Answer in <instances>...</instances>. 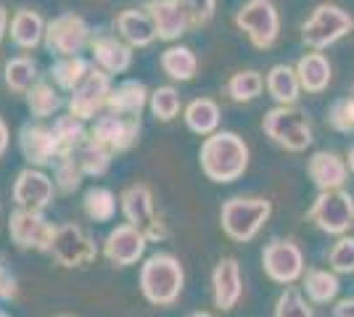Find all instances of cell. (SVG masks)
Wrapping results in <instances>:
<instances>
[{"instance_id": "cell-1", "label": "cell", "mask_w": 354, "mask_h": 317, "mask_svg": "<svg viewBox=\"0 0 354 317\" xmlns=\"http://www.w3.org/2000/svg\"><path fill=\"white\" fill-rule=\"evenodd\" d=\"M198 164L212 182H236L249 169V146L238 133L217 130L204 137L198 148Z\"/></svg>"}, {"instance_id": "cell-2", "label": "cell", "mask_w": 354, "mask_h": 317, "mask_svg": "<svg viewBox=\"0 0 354 317\" xmlns=\"http://www.w3.org/2000/svg\"><path fill=\"white\" fill-rule=\"evenodd\" d=\"M138 286L148 304L153 307H172L185 288V270L180 259L169 251H156L140 265Z\"/></svg>"}, {"instance_id": "cell-3", "label": "cell", "mask_w": 354, "mask_h": 317, "mask_svg": "<svg viewBox=\"0 0 354 317\" xmlns=\"http://www.w3.org/2000/svg\"><path fill=\"white\" fill-rule=\"evenodd\" d=\"M272 204L267 198H243L233 196L222 204L220 225L225 236L236 243H249L270 220Z\"/></svg>"}, {"instance_id": "cell-4", "label": "cell", "mask_w": 354, "mask_h": 317, "mask_svg": "<svg viewBox=\"0 0 354 317\" xmlns=\"http://www.w3.org/2000/svg\"><path fill=\"white\" fill-rule=\"evenodd\" d=\"M119 211H122L124 222H130V225L146 233L148 241L159 243L164 238H169V227L156 214L153 191L148 188L146 182H133L119 193Z\"/></svg>"}, {"instance_id": "cell-5", "label": "cell", "mask_w": 354, "mask_h": 317, "mask_svg": "<svg viewBox=\"0 0 354 317\" xmlns=\"http://www.w3.org/2000/svg\"><path fill=\"white\" fill-rule=\"evenodd\" d=\"M354 30V16L336 3H320L312 16L301 24V40L315 50L339 43Z\"/></svg>"}, {"instance_id": "cell-6", "label": "cell", "mask_w": 354, "mask_h": 317, "mask_svg": "<svg viewBox=\"0 0 354 317\" xmlns=\"http://www.w3.org/2000/svg\"><path fill=\"white\" fill-rule=\"evenodd\" d=\"M98 254H101L98 243L82 225L66 222V225L56 227L50 257H53V262L59 267H64V270H80V267L93 265L98 259Z\"/></svg>"}, {"instance_id": "cell-7", "label": "cell", "mask_w": 354, "mask_h": 317, "mask_svg": "<svg viewBox=\"0 0 354 317\" xmlns=\"http://www.w3.org/2000/svg\"><path fill=\"white\" fill-rule=\"evenodd\" d=\"M93 30L85 21V16L66 11V14L53 16L45 27V43L50 56L64 59V56H80L85 48H90Z\"/></svg>"}, {"instance_id": "cell-8", "label": "cell", "mask_w": 354, "mask_h": 317, "mask_svg": "<svg viewBox=\"0 0 354 317\" xmlns=\"http://www.w3.org/2000/svg\"><path fill=\"white\" fill-rule=\"evenodd\" d=\"M262 130L270 140H275L278 146L288 151H304L312 146V127L304 111H299L294 106H275L270 108L262 119Z\"/></svg>"}, {"instance_id": "cell-9", "label": "cell", "mask_w": 354, "mask_h": 317, "mask_svg": "<svg viewBox=\"0 0 354 317\" xmlns=\"http://www.w3.org/2000/svg\"><path fill=\"white\" fill-rule=\"evenodd\" d=\"M53 222L45 220L43 211L19 209L16 206L8 217V238L16 249L21 251H40V254H50L53 246V236H56Z\"/></svg>"}, {"instance_id": "cell-10", "label": "cell", "mask_w": 354, "mask_h": 317, "mask_svg": "<svg viewBox=\"0 0 354 317\" xmlns=\"http://www.w3.org/2000/svg\"><path fill=\"white\" fill-rule=\"evenodd\" d=\"M238 30L251 40V46L267 50L275 46L278 35H281V16L278 8L272 6V0H249L241 6L236 14Z\"/></svg>"}, {"instance_id": "cell-11", "label": "cell", "mask_w": 354, "mask_h": 317, "mask_svg": "<svg viewBox=\"0 0 354 317\" xmlns=\"http://www.w3.org/2000/svg\"><path fill=\"white\" fill-rule=\"evenodd\" d=\"M111 75H106L104 69H98L93 64V69L88 72V77L69 93L66 98V108L69 114H74L77 119L82 122H93L95 117H101L106 111V104H109V95H111Z\"/></svg>"}, {"instance_id": "cell-12", "label": "cell", "mask_w": 354, "mask_h": 317, "mask_svg": "<svg viewBox=\"0 0 354 317\" xmlns=\"http://www.w3.org/2000/svg\"><path fill=\"white\" fill-rule=\"evenodd\" d=\"M310 222L330 236H344L354 225V198L346 191H320L307 211Z\"/></svg>"}, {"instance_id": "cell-13", "label": "cell", "mask_w": 354, "mask_h": 317, "mask_svg": "<svg viewBox=\"0 0 354 317\" xmlns=\"http://www.w3.org/2000/svg\"><path fill=\"white\" fill-rule=\"evenodd\" d=\"M56 182L53 177L45 172V169H37V166H24L14 180V188H11V198L19 209H32V211H45L53 198H56Z\"/></svg>"}, {"instance_id": "cell-14", "label": "cell", "mask_w": 354, "mask_h": 317, "mask_svg": "<svg viewBox=\"0 0 354 317\" xmlns=\"http://www.w3.org/2000/svg\"><path fill=\"white\" fill-rule=\"evenodd\" d=\"M146 246L148 238L143 230H138L130 222H122V225L111 227L109 236L104 238V254L114 267H133L138 262H143L146 257Z\"/></svg>"}, {"instance_id": "cell-15", "label": "cell", "mask_w": 354, "mask_h": 317, "mask_svg": "<svg viewBox=\"0 0 354 317\" xmlns=\"http://www.w3.org/2000/svg\"><path fill=\"white\" fill-rule=\"evenodd\" d=\"M90 135L109 146L114 153H124L135 148V143L140 140V117H122L104 111L101 117L93 119Z\"/></svg>"}, {"instance_id": "cell-16", "label": "cell", "mask_w": 354, "mask_h": 317, "mask_svg": "<svg viewBox=\"0 0 354 317\" xmlns=\"http://www.w3.org/2000/svg\"><path fill=\"white\" fill-rule=\"evenodd\" d=\"M19 151L24 156L27 166H37V169L53 166V162L61 156L53 130L43 122L21 124V130H19Z\"/></svg>"}, {"instance_id": "cell-17", "label": "cell", "mask_w": 354, "mask_h": 317, "mask_svg": "<svg viewBox=\"0 0 354 317\" xmlns=\"http://www.w3.org/2000/svg\"><path fill=\"white\" fill-rule=\"evenodd\" d=\"M262 267L275 283H294L304 272V254L294 241H272L262 251Z\"/></svg>"}, {"instance_id": "cell-18", "label": "cell", "mask_w": 354, "mask_h": 317, "mask_svg": "<svg viewBox=\"0 0 354 317\" xmlns=\"http://www.w3.org/2000/svg\"><path fill=\"white\" fill-rule=\"evenodd\" d=\"M133 50L119 35L111 32H101V35H93L90 40V56L93 64L98 69H104L106 75H124L130 66H133Z\"/></svg>"}, {"instance_id": "cell-19", "label": "cell", "mask_w": 354, "mask_h": 317, "mask_svg": "<svg viewBox=\"0 0 354 317\" xmlns=\"http://www.w3.org/2000/svg\"><path fill=\"white\" fill-rule=\"evenodd\" d=\"M243 294V275L236 257H222L212 270V302L222 312H230Z\"/></svg>"}, {"instance_id": "cell-20", "label": "cell", "mask_w": 354, "mask_h": 317, "mask_svg": "<svg viewBox=\"0 0 354 317\" xmlns=\"http://www.w3.org/2000/svg\"><path fill=\"white\" fill-rule=\"evenodd\" d=\"M156 27V37L164 43H175L185 32L191 30V21L177 0H148L143 6Z\"/></svg>"}, {"instance_id": "cell-21", "label": "cell", "mask_w": 354, "mask_h": 317, "mask_svg": "<svg viewBox=\"0 0 354 317\" xmlns=\"http://www.w3.org/2000/svg\"><path fill=\"white\" fill-rule=\"evenodd\" d=\"M114 32L130 48H148L156 37V27L146 8H124L114 16Z\"/></svg>"}, {"instance_id": "cell-22", "label": "cell", "mask_w": 354, "mask_h": 317, "mask_svg": "<svg viewBox=\"0 0 354 317\" xmlns=\"http://www.w3.org/2000/svg\"><path fill=\"white\" fill-rule=\"evenodd\" d=\"M45 27H48V21L43 19L40 11L19 8L8 21V35H11V43L19 50H35L45 43Z\"/></svg>"}, {"instance_id": "cell-23", "label": "cell", "mask_w": 354, "mask_h": 317, "mask_svg": "<svg viewBox=\"0 0 354 317\" xmlns=\"http://www.w3.org/2000/svg\"><path fill=\"white\" fill-rule=\"evenodd\" d=\"M312 182L317 185V191H339L349 177V166L333 151H317L312 153L310 164H307Z\"/></svg>"}, {"instance_id": "cell-24", "label": "cell", "mask_w": 354, "mask_h": 317, "mask_svg": "<svg viewBox=\"0 0 354 317\" xmlns=\"http://www.w3.org/2000/svg\"><path fill=\"white\" fill-rule=\"evenodd\" d=\"M148 98H151V90L140 79H122L119 85L111 88L106 111L122 114V117H140L148 106Z\"/></svg>"}, {"instance_id": "cell-25", "label": "cell", "mask_w": 354, "mask_h": 317, "mask_svg": "<svg viewBox=\"0 0 354 317\" xmlns=\"http://www.w3.org/2000/svg\"><path fill=\"white\" fill-rule=\"evenodd\" d=\"M24 104H27V111L32 114V119L43 122L56 117L61 108L66 106V101H64V95H61V90L53 82L37 79L30 90L24 93Z\"/></svg>"}, {"instance_id": "cell-26", "label": "cell", "mask_w": 354, "mask_h": 317, "mask_svg": "<svg viewBox=\"0 0 354 317\" xmlns=\"http://www.w3.org/2000/svg\"><path fill=\"white\" fill-rule=\"evenodd\" d=\"M72 156H74V162L80 164L85 177H104L106 172L111 169V162H114V151H111L109 146H104L101 140H95L90 133H88V137L74 148Z\"/></svg>"}, {"instance_id": "cell-27", "label": "cell", "mask_w": 354, "mask_h": 317, "mask_svg": "<svg viewBox=\"0 0 354 317\" xmlns=\"http://www.w3.org/2000/svg\"><path fill=\"white\" fill-rule=\"evenodd\" d=\"M220 117V106L212 98H193L191 104L185 106V111H183V119L188 124V130L201 137H209L212 133H217Z\"/></svg>"}, {"instance_id": "cell-28", "label": "cell", "mask_w": 354, "mask_h": 317, "mask_svg": "<svg viewBox=\"0 0 354 317\" xmlns=\"http://www.w3.org/2000/svg\"><path fill=\"white\" fill-rule=\"evenodd\" d=\"M299 90H301V82H299V75L296 69H291L288 64H275L267 75V93L270 98L278 106H294L296 98H299Z\"/></svg>"}, {"instance_id": "cell-29", "label": "cell", "mask_w": 354, "mask_h": 317, "mask_svg": "<svg viewBox=\"0 0 354 317\" xmlns=\"http://www.w3.org/2000/svg\"><path fill=\"white\" fill-rule=\"evenodd\" d=\"M159 66L172 82H191L198 72V59L188 46H169L162 53Z\"/></svg>"}, {"instance_id": "cell-30", "label": "cell", "mask_w": 354, "mask_h": 317, "mask_svg": "<svg viewBox=\"0 0 354 317\" xmlns=\"http://www.w3.org/2000/svg\"><path fill=\"white\" fill-rule=\"evenodd\" d=\"M93 69V64L88 59H82V56H64V59H56L50 64V82L59 88L61 93H69L88 77V72Z\"/></svg>"}, {"instance_id": "cell-31", "label": "cell", "mask_w": 354, "mask_h": 317, "mask_svg": "<svg viewBox=\"0 0 354 317\" xmlns=\"http://www.w3.org/2000/svg\"><path fill=\"white\" fill-rule=\"evenodd\" d=\"M40 79V66L32 56H14L3 66V82L16 95H24Z\"/></svg>"}, {"instance_id": "cell-32", "label": "cell", "mask_w": 354, "mask_h": 317, "mask_svg": "<svg viewBox=\"0 0 354 317\" xmlns=\"http://www.w3.org/2000/svg\"><path fill=\"white\" fill-rule=\"evenodd\" d=\"M117 206L119 198L114 196L111 188H104V185H93L82 196V211H85V217H88L90 222H95V225L111 222L114 214H117Z\"/></svg>"}, {"instance_id": "cell-33", "label": "cell", "mask_w": 354, "mask_h": 317, "mask_svg": "<svg viewBox=\"0 0 354 317\" xmlns=\"http://www.w3.org/2000/svg\"><path fill=\"white\" fill-rule=\"evenodd\" d=\"M296 75L301 82V90L323 93L330 85V64L323 53H307L296 64Z\"/></svg>"}, {"instance_id": "cell-34", "label": "cell", "mask_w": 354, "mask_h": 317, "mask_svg": "<svg viewBox=\"0 0 354 317\" xmlns=\"http://www.w3.org/2000/svg\"><path fill=\"white\" fill-rule=\"evenodd\" d=\"M88 122L77 119L74 114H64V117H56L53 124H50V130H53V135H56V143H59V151L61 156H72L74 148L88 137V127H85Z\"/></svg>"}, {"instance_id": "cell-35", "label": "cell", "mask_w": 354, "mask_h": 317, "mask_svg": "<svg viewBox=\"0 0 354 317\" xmlns=\"http://www.w3.org/2000/svg\"><path fill=\"white\" fill-rule=\"evenodd\" d=\"M262 90H265V77L257 69H243L227 79V95L236 104H249L254 98H259Z\"/></svg>"}, {"instance_id": "cell-36", "label": "cell", "mask_w": 354, "mask_h": 317, "mask_svg": "<svg viewBox=\"0 0 354 317\" xmlns=\"http://www.w3.org/2000/svg\"><path fill=\"white\" fill-rule=\"evenodd\" d=\"M50 169H53L50 177L56 182V191L61 196H72L74 191H80V185L85 180V175H82L80 164L74 162V156H59Z\"/></svg>"}, {"instance_id": "cell-37", "label": "cell", "mask_w": 354, "mask_h": 317, "mask_svg": "<svg viewBox=\"0 0 354 317\" xmlns=\"http://www.w3.org/2000/svg\"><path fill=\"white\" fill-rule=\"evenodd\" d=\"M148 108H151V114H153V119H156V122L177 119V114H180V108H183L180 93H177L172 85H162V88L151 90Z\"/></svg>"}, {"instance_id": "cell-38", "label": "cell", "mask_w": 354, "mask_h": 317, "mask_svg": "<svg viewBox=\"0 0 354 317\" xmlns=\"http://www.w3.org/2000/svg\"><path fill=\"white\" fill-rule=\"evenodd\" d=\"M304 288L315 304H328L339 294V278L328 270H310L304 278Z\"/></svg>"}, {"instance_id": "cell-39", "label": "cell", "mask_w": 354, "mask_h": 317, "mask_svg": "<svg viewBox=\"0 0 354 317\" xmlns=\"http://www.w3.org/2000/svg\"><path fill=\"white\" fill-rule=\"evenodd\" d=\"M275 317H315L312 315V307L307 304V299L296 291V288H286L278 304H275Z\"/></svg>"}, {"instance_id": "cell-40", "label": "cell", "mask_w": 354, "mask_h": 317, "mask_svg": "<svg viewBox=\"0 0 354 317\" xmlns=\"http://www.w3.org/2000/svg\"><path fill=\"white\" fill-rule=\"evenodd\" d=\"M177 3H180V8L188 16L191 30L207 27L209 21L214 19V11H217V0H177Z\"/></svg>"}, {"instance_id": "cell-41", "label": "cell", "mask_w": 354, "mask_h": 317, "mask_svg": "<svg viewBox=\"0 0 354 317\" xmlns=\"http://www.w3.org/2000/svg\"><path fill=\"white\" fill-rule=\"evenodd\" d=\"M328 262L336 272H354V238H339L333 243Z\"/></svg>"}, {"instance_id": "cell-42", "label": "cell", "mask_w": 354, "mask_h": 317, "mask_svg": "<svg viewBox=\"0 0 354 317\" xmlns=\"http://www.w3.org/2000/svg\"><path fill=\"white\" fill-rule=\"evenodd\" d=\"M328 122L339 133H354V108L349 104V98H341V101H336V104L330 106Z\"/></svg>"}, {"instance_id": "cell-43", "label": "cell", "mask_w": 354, "mask_h": 317, "mask_svg": "<svg viewBox=\"0 0 354 317\" xmlns=\"http://www.w3.org/2000/svg\"><path fill=\"white\" fill-rule=\"evenodd\" d=\"M19 286H16V275L8 270V265L0 257V302H14Z\"/></svg>"}, {"instance_id": "cell-44", "label": "cell", "mask_w": 354, "mask_h": 317, "mask_svg": "<svg viewBox=\"0 0 354 317\" xmlns=\"http://www.w3.org/2000/svg\"><path fill=\"white\" fill-rule=\"evenodd\" d=\"M333 317H354V296L352 299H341L333 307Z\"/></svg>"}, {"instance_id": "cell-45", "label": "cell", "mask_w": 354, "mask_h": 317, "mask_svg": "<svg viewBox=\"0 0 354 317\" xmlns=\"http://www.w3.org/2000/svg\"><path fill=\"white\" fill-rule=\"evenodd\" d=\"M8 143H11V133H8V124H6V119L0 117V159L6 156V151H8Z\"/></svg>"}, {"instance_id": "cell-46", "label": "cell", "mask_w": 354, "mask_h": 317, "mask_svg": "<svg viewBox=\"0 0 354 317\" xmlns=\"http://www.w3.org/2000/svg\"><path fill=\"white\" fill-rule=\"evenodd\" d=\"M8 11H6V6H0V46H3V37H6V32H8Z\"/></svg>"}, {"instance_id": "cell-47", "label": "cell", "mask_w": 354, "mask_h": 317, "mask_svg": "<svg viewBox=\"0 0 354 317\" xmlns=\"http://www.w3.org/2000/svg\"><path fill=\"white\" fill-rule=\"evenodd\" d=\"M349 169H352V172H354V148H352V151H349Z\"/></svg>"}, {"instance_id": "cell-48", "label": "cell", "mask_w": 354, "mask_h": 317, "mask_svg": "<svg viewBox=\"0 0 354 317\" xmlns=\"http://www.w3.org/2000/svg\"><path fill=\"white\" fill-rule=\"evenodd\" d=\"M191 317H214V315H209V312H193Z\"/></svg>"}, {"instance_id": "cell-49", "label": "cell", "mask_w": 354, "mask_h": 317, "mask_svg": "<svg viewBox=\"0 0 354 317\" xmlns=\"http://www.w3.org/2000/svg\"><path fill=\"white\" fill-rule=\"evenodd\" d=\"M346 98H349V104H352V108H354V88H352V93H349Z\"/></svg>"}, {"instance_id": "cell-50", "label": "cell", "mask_w": 354, "mask_h": 317, "mask_svg": "<svg viewBox=\"0 0 354 317\" xmlns=\"http://www.w3.org/2000/svg\"><path fill=\"white\" fill-rule=\"evenodd\" d=\"M0 317H11V315H8V312H3V309H0Z\"/></svg>"}, {"instance_id": "cell-51", "label": "cell", "mask_w": 354, "mask_h": 317, "mask_svg": "<svg viewBox=\"0 0 354 317\" xmlns=\"http://www.w3.org/2000/svg\"><path fill=\"white\" fill-rule=\"evenodd\" d=\"M53 317H74V315H53Z\"/></svg>"}, {"instance_id": "cell-52", "label": "cell", "mask_w": 354, "mask_h": 317, "mask_svg": "<svg viewBox=\"0 0 354 317\" xmlns=\"http://www.w3.org/2000/svg\"><path fill=\"white\" fill-rule=\"evenodd\" d=\"M0 217H3V206H0Z\"/></svg>"}]
</instances>
